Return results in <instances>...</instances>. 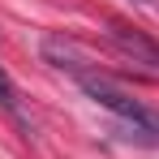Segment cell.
<instances>
[{
	"label": "cell",
	"mask_w": 159,
	"mask_h": 159,
	"mask_svg": "<svg viewBox=\"0 0 159 159\" xmlns=\"http://www.w3.org/2000/svg\"><path fill=\"white\" fill-rule=\"evenodd\" d=\"M73 82H78L99 107H107V112L129 129V138H138V142H155V146H159V112H155V107H146L142 99H133L129 90H120L112 78L95 73V69H82Z\"/></svg>",
	"instance_id": "obj_1"
},
{
	"label": "cell",
	"mask_w": 159,
	"mask_h": 159,
	"mask_svg": "<svg viewBox=\"0 0 159 159\" xmlns=\"http://www.w3.org/2000/svg\"><path fill=\"white\" fill-rule=\"evenodd\" d=\"M0 112H4V116H13V120H17V125H22V129L30 133V116L22 112V99H17V86H13V78H9L4 69H0Z\"/></svg>",
	"instance_id": "obj_3"
},
{
	"label": "cell",
	"mask_w": 159,
	"mask_h": 159,
	"mask_svg": "<svg viewBox=\"0 0 159 159\" xmlns=\"http://www.w3.org/2000/svg\"><path fill=\"white\" fill-rule=\"evenodd\" d=\"M107 39L116 43V52L125 56V60H133V65H151V69H159V43L151 39V34H142V30L125 26V22H112V26H107Z\"/></svg>",
	"instance_id": "obj_2"
}]
</instances>
